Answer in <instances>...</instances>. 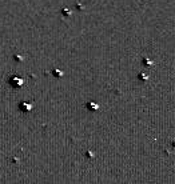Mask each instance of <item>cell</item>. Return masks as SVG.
I'll return each instance as SVG.
<instances>
[{"label":"cell","instance_id":"obj_1","mask_svg":"<svg viewBox=\"0 0 175 184\" xmlns=\"http://www.w3.org/2000/svg\"><path fill=\"white\" fill-rule=\"evenodd\" d=\"M10 84L12 85L13 88L20 87V85L23 84V79H20V77H11V79H10Z\"/></svg>","mask_w":175,"mask_h":184},{"label":"cell","instance_id":"obj_2","mask_svg":"<svg viewBox=\"0 0 175 184\" xmlns=\"http://www.w3.org/2000/svg\"><path fill=\"white\" fill-rule=\"evenodd\" d=\"M22 108H23V110H28V111H30L31 110V105L30 104H25V103H24V104H22Z\"/></svg>","mask_w":175,"mask_h":184}]
</instances>
